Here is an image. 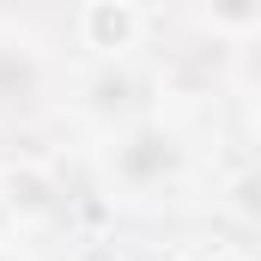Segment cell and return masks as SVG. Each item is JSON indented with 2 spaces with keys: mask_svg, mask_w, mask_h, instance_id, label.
I'll use <instances>...</instances> for the list:
<instances>
[{
  "mask_svg": "<svg viewBox=\"0 0 261 261\" xmlns=\"http://www.w3.org/2000/svg\"><path fill=\"white\" fill-rule=\"evenodd\" d=\"M79 37H85L91 55L122 61L146 37V12H140V0H85L79 6Z\"/></svg>",
  "mask_w": 261,
  "mask_h": 261,
  "instance_id": "1",
  "label": "cell"
},
{
  "mask_svg": "<svg viewBox=\"0 0 261 261\" xmlns=\"http://www.w3.org/2000/svg\"><path fill=\"white\" fill-rule=\"evenodd\" d=\"M0 195L12 206V219L18 213H49L55 206V176L43 164H12V170H0Z\"/></svg>",
  "mask_w": 261,
  "mask_h": 261,
  "instance_id": "2",
  "label": "cell"
},
{
  "mask_svg": "<svg viewBox=\"0 0 261 261\" xmlns=\"http://www.w3.org/2000/svg\"><path fill=\"white\" fill-rule=\"evenodd\" d=\"M255 18H261L255 0H213V24H219V31H231V37H249V31H255Z\"/></svg>",
  "mask_w": 261,
  "mask_h": 261,
  "instance_id": "3",
  "label": "cell"
},
{
  "mask_svg": "<svg viewBox=\"0 0 261 261\" xmlns=\"http://www.w3.org/2000/svg\"><path fill=\"white\" fill-rule=\"evenodd\" d=\"M255 176H237V182H231V206H237V213H243V219H255Z\"/></svg>",
  "mask_w": 261,
  "mask_h": 261,
  "instance_id": "4",
  "label": "cell"
},
{
  "mask_svg": "<svg viewBox=\"0 0 261 261\" xmlns=\"http://www.w3.org/2000/svg\"><path fill=\"white\" fill-rule=\"evenodd\" d=\"M12 231V206H6V195H0V237Z\"/></svg>",
  "mask_w": 261,
  "mask_h": 261,
  "instance_id": "5",
  "label": "cell"
}]
</instances>
